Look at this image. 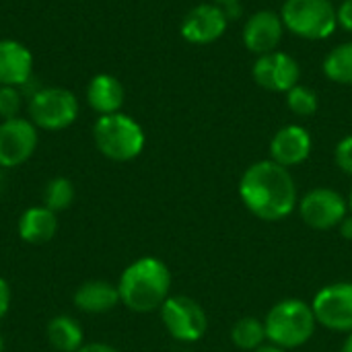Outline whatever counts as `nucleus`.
Instances as JSON below:
<instances>
[{
	"instance_id": "nucleus-17",
	"label": "nucleus",
	"mask_w": 352,
	"mask_h": 352,
	"mask_svg": "<svg viewBox=\"0 0 352 352\" xmlns=\"http://www.w3.org/2000/svg\"><path fill=\"white\" fill-rule=\"evenodd\" d=\"M19 237L25 243L41 245L54 239L58 231V217L47 206H31L19 219Z\"/></svg>"
},
{
	"instance_id": "nucleus-26",
	"label": "nucleus",
	"mask_w": 352,
	"mask_h": 352,
	"mask_svg": "<svg viewBox=\"0 0 352 352\" xmlns=\"http://www.w3.org/2000/svg\"><path fill=\"white\" fill-rule=\"evenodd\" d=\"M336 21H338V27L352 33V0L340 2V6L336 8Z\"/></svg>"
},
{
	"instance_id": "nucleus-13",
	"label": "nucleus",
	"mask_w": 352,
	"mask_h": 352,
	"mask_svg": "<svg viewBox=\"0 0 352 352\" xmlns=\"http://www.w3.org/2000/svg\"><path fill=\"white\" fill-rule=\"evenodd\" d=\"M285 33V25L280 14L274 10H258L254 12L243 27V43L252 54L264 56L276 52Z\"/></svg>"
},
{
	"instance_id": "nucleus-28",
	"label": "nucleus",
	"mask_w": 352,
	"mask_h": 352,
	"mask_svg": "<svg viewBox=\"0 0 352 352\" xmlns=\"http://www.w3.org/2000/svg\"><path fill=\"white\" fill-rule=\"evenodd\" d=\"M76 352H120L118 349L109 346V344H103V342H93V344H82Z\"/></svg>"
},
{
	"instance_id": "nucleus-9",
	"label": "nucleus",
	"mask_w": 352,
	"mask_h": 352,
	"mask_svg": "<svg viewBox=\"0 0 352 352\" xmlns=\"http://www.w3.org/2000/svg\"><path fill=\"white\" fill-rule=\"evenodd\" d=\"M311 309L320 326L351 334L352 332V283L324 287L311 301Z\"/></svg>"
},
{
	"instance_id": "nucleus-1",
	"label": "nucleus",
	"mask_w": 352,
	"mask_h": 352,
	"mask_svg": "<svg viewBox=\"0 0 352 352\" xmlns=\"http://www.w3.org/2000/svg\"><path fill=\"white\" fill-rule=\"evenodd\" d=\"M239 198L254 217L270 223L287 219L299 204L291 171L272 159L258 161L243 171Z\"/></svg>"
},
{
	"instance_id": "nucleus-3",
	"label": "nucleus",
	"mask_w": 352,
	"mask_h": 352,
	"mask_svg": "<svg viewBox=\"0 0 352 352\" xmlns=\"http://www.w3.org/2000/svg\"><path fill=\"white\" fill-rule=\"evenodd\" d=\"M316 326L318 320L311 303L301 299H283L264 318L266 340L285 351L307 344L316 334Z\"/></svg>"
},
{
	"instance_id": "nucleus-7",
	"label": "nucleus",
	"mask_w": 352,
	"mask_h": 352,
	"mask_svg": "<svg viewBox=\"0 0 352 352\" xmlns=\"http://www.w3.org/2000/svg\"><path fill=\"white\" fill-rule=\"evenodd\" d=\"M165 330L179 342H198L208 330V318L202 305L186 295H169L161 305Z\"/></svg>"
},
{
	"instance_id": "nucleus-10",
	"label": "nucleus",
	"mask_w": 352,
	"mask_h": 352,
	"mask_svg": "<svg viewBox=\"0 0 352 352\" xmlns=\"http://www.w3.org/2000/svg\"><path fill=\"white\" fill-rule=\"evenodd\" d=\"M37 128L27 118H10L0 124V167L12 169L27 163L37 148Z\"/></svg>"
},
{
	"instance_id": "nucleus-32",
	"label": "nucleus",
	"mask_w": 352,
	"mask_h": 352,
	"mask_svg": "<svg viewBox=\"0 0 352 352\" xmlns=\"http://www.w3.org/2000/svg\"><path fill=\"white\" fill-rule=\"evenodd\" d=\"M214 4H219V6H227V4H235V2H239V0H212Z\"/></svg>"
},
{
	"instance_id": "nucleus-27",
	"label": "nucleus",
	"mask_w": 352,
	"mask_h": 352,
	"mask_svg": "<svg viewBox=\"0 0 352 352\" xmlns=\"http://www.w3.org/2000/svg\"><path fill=\"white\" fill-rule=\"evenodd\" d=\"M8 307H10V287H8V283L0 276V320L6 316Z\"/></svg>"
},
{
	"instance_id": "nucleus-16",
	"label": "nucleus",
	"mask_w": 352,
	"mask_h": 352,
	"mask_svg": "<svg viewBox=\"0 0 352 352\" xmlns=\"http://www.w3.org/2000/svg\"><path fill=\"white\" fill-rule=\"evenodd\" d=\"M124 97H126V91L113 74L101 72L89 80L87 101H89L91 109L97 111L99 116L118 113L124 105Z\"/></svg>"
},
{
	"instance_id": "nucleus-18",
	"label": "nucleus",
	"mask_w": 352,
	"mask_h": 352,
	"mask_svg": "<svg viewBox=\"0 0 352 352\" xmlns=\"http://www.w3.org/2000/svg\"><path fill=\"white\" fill-rule=\"evenodd\" d=\"M120 301L118 285L107 280H87L74 293V305L85 314H105Z\"/></svg>"
},
{
	"instance_id": "nucleus-20",
	"label": "nucleus",
	"mask_w": 352,
	"mask_h": 352,
	"mask_svg": "<svg viewBox=\"0 0 352 352\" xmlns=\"http://www.w3.org/2000/svg\"><path fill=\"white\" fill-rule=\"evenodd\" d=\"M266 340V328L264 322L258 318H241L233 324L231 328V342L239 349V351L254 352L260 349Z\"/></svg>"
},
{
	"instance_id": "nucleus-29",
	"label": "nucleus",
	"mask_w": 352,
	"mask_h": 352,
	"mask_svg": "<svg viewBox=\"0 0 352 352\" xmlns=\"http://www.w3.org/2000/svg\"><path fill=\"white\" fill-rule=\"evenodd\" d=\"M338 231H340V235L344 237V239H349V241H352V214L349 212L346 214V219L338 225Z\"/></svg>"
},
{
	"instance_id": "nucleus-15",
	"label": "nucleus",
	"mask_w": 352,
	"mask_h": 352,
	"mask_svg": "<svg viewBox=\"0 0 352 352\" xmlns=\"http://www.w3.org/2000/svg\"><path fill=\"white\" fill-rule=\"evenodd\" d=\"M33 74V54L16 39H0V87H25Z\"/></svg>"
},
{
	"instance_id": "nucleus-31",
	"label": "nucleus",
	"mask_w": 352,
	"mask_h": 352,
	"mask_svg": "<svg viewBox=\"0 0 352 352\" xmlns=\"http://www.w3.org/2000/svg\"><path fill=\"white\" fill-rule=\"evenodd\" d=\"M340 352H352V332L346 336V340H344V344H342Z\"/></svg>"
},
{
	"instance_id": "nucleus-19",
	"label": "nucleus",
	"mask_w": 352,
	"mask_h": 352,
	"mask_svg": "<svg viewBox=\"0 0 352 352\" xmlns=\"http://www.w3.org/2000/svg\"><path fill=\"white\" fill-rule=\"evenodd\" d=\"M47 340L58 352H76L82 346V326L70 316H58L47 324Z\"/></svg>"
},
{
	"instance_id": "nucleus-21",
	"label": "nucleus",
	"mask_w": 352,
	"mask_h": 352,
	"mask_svg": "<svg viewBox=\"0 0 352 352\" xmlns=\"http://www.w3.org/2000/svg\"><path fill=\"white\" fill-rule=\"evenodd\" d=\"M324 72L338 85H352V41L336 45L324 60Z\"/></svg>"
},
{
	"instance_id": "nucleus-25",
	"label": "nucleus",
	"mask_w": 352,
	"mask_h": 352,
	"mask_svg": "<svg viewBox=\"0 0 352 352\" xmlns=\"http://www.w3.org/2000/svg\"><path fill=\"white\" fill-rule=\"evenodd\" d=\"M334 159H336V165L346 175H352V134L338 142V146L334 151Z\"/></svg>"
},
{
	"instance_id": "nucleus-2",
	"label": "nucleus",
	"mask_w": 352,
	"mask_h": 352,
	"mask_svg": "<svg viewBox=\"0 0 352 352\" xmlns=\"http://www.w3.org/2000/svg\"><path fill=\"white\" fill-rule=\"evenodd\" d=\"M118 291L120 301L136 314L161 309L169 299L171 272L159 258H140L122 272Z\"/></svg>"
},
{
	"instance_id": "nucleus-34",
	"label": "nucleus",
	"mask_w": 352,
	"mask_h": 352,
	"mask_svg": "<svg viewBox=\"0 0 352 352\" xmlns=\"http://www.w3.org/2000/svg\"><path fill=\"white\" fill-rule=\"evenodd\" d=\"M349 210H351V214H352V190H351V196H349Z\"/></svg>"
},
{
	"instance_id": "nucleus-4",
	"label": "nucleus",
	"mask_w": 352,
	"mask_h": 352,
	"mask_svg": "<svg viewBox=\"0 0 352 352\" xmlns=\"http://www.w3.org/2000/svg\"><path fill=\"white\" fill-rule=\"evenodd\" d=\"M93 138L99 153L118 163L136 159L146 142L142 126L122 111L99 116L93 126Z\"/></svg>"
},
{
	"instance_id": "nucleus-36",
	"label": "nucleus",
	"mask_w": 352,
	"mask_h": 352,
	"mask_svg": "<svg viewBox=\"0 0 352 352\" xmlns=\"http://www.w3.org/2000/svg\"><path fill=\"white\" fill-rule=\"evenodd\" d=\"M340 2H342V0H340Z\"/></svg>"
},
{
	"instance_id": "nucleus-33",
	"label": "nucleus",
	"mask_w": 352,
	"mask_h": 352,
	"mask_svg": "<svg viewBox=\"0 0 352 352\" xmlns=\"http://www.w3.org/2000/svg\"><path fill=\"white\" fill-rule=\"evenodd\" d=\"M4 188V173H2V167H0V190Z\"/></svg>"
},
{
	"instance_id": "nucleus-23",
	"label": "nucleus",
	"mask_w": 352,
	"mask_h": 352,
	"mask_svg": "<svg viewBox=\"0 0 352 352\" xmlns=\"http://www.w3.org/2000/svg\"><path fill=\"white\" fill-rule=\"evenodd\" d=\"M287 105L295 116L309 118L318 111L320 99H318V93L314 89H309L305 85H297L287 93Z\"/></svg>"
},
{
	"instance_id": "nucleus-8",
	"label": "nucleus",
	"mask_w": 352,
	"mask_h": 352,
	"mask_svg": "<svg viewBox=\"0 0 352 352\" xmlns=\"http://www.w3.org/2000/svg\"><path fill=\"white\" fill-rule=\"evenodd\" d=\"M297 206H299V214L303 223L318 231L338 229V225L351 212L349 202L332 188L309 190Z\"/></svg>"
},
{
	"instance_id": "nucleus-30",
	"label": "nucleus",
	"mask_w": 352,
	"mask_h": 352,
	"mask_svg": "<svg viewBox=\"0 0 352 352\" xmlns=\"http://www.w3.org/2000/svg\"><path fill=\"white\" fill-rule=\"evenodd\" d=\"M254 352H287L285 351V349H280V346H276V344H272V342H270V344H262V346H260V349H256V351Z\"/></svg>"
},
{
	"instance_id": "nucleus-6",
	"label": "nucleus",
	"mask_w": 352,
	"mask_h": 352,
	"mask_svg": "<svg viewBox=\"0 0 352 352\" xmlns=\"http://www.w3.org/2000/svg\"><path fill=\"white\" fill-rule=\"evenodd\" d=\"M78 118V99L62 87H45L31 95L29 120L35 128L58 132L72 126Z\"/></svg>"
},
{
	"instance_id": "nucleus-35",
	"label": "nucleus",
	"mask_w": 352,
	"mask_h": 352,
	"mask_svg": "<svg viewBox=\"0 0 352 352\" xmlns=\"http://www.w3.org/2000/svg\"><path fill=\"white\" fill-rule=\"evenodd\" d=\"M0 352H4V342H2V336H0Z\"/></svg>"
},
{
	"instance_id": "nucleus-5",
	"label": "nucleus",
	"mask_w": 352,
	"mask_h": 352,
	"mask_svg": "<svg viewBox=\"0 0 352 352\" xmlns=\"http://www.w3.org/2000/svg\"><path fill=\"white\" fill-rule=\"evenodd\" d=\"M285 29L303 39H328L336 27V6L332 0H287L280 10Z\"/></svg>"
},
{
	"instance_id": "nucleus-22",
	"label": "nucleus",
	"mask_w": 352,
	"mask_h": 352,
	"mask_svg": "<svg viewBox=\"0 0 352 352\" xmlns=\"http://www.w3.org/2000/svg\"><path fill=\"white\" fill-rule=\"evenodd\" d=\"M72 202H74V186L70 179L54 177L52 182H47L43 190V206H47L54 212H60L70 208Z\"/></svg>"
},
{
	"instance_id": "nucleus-24",
	"label": "nucleus",
	"mask_w": 352,
	"mask_h": 352,
	"mask_svg": "<svg viewBox=\"0 0 352 352\" xmlns=\"http://www.w3.org/2000/svg\"><path fill=\"white\" fill-rule=\"evenodd\" d=\"M21 89L19 87H0V118L10 120L16 118L21 111Z\"/></svg>"
},
{
	"instance_id": "nucleus-12",
	"label": "nucleus",
	"mask_w": 352,
	"mask_h": 352,
	"mask_svg": "<svg viewBox=\"0 0 352 352\" xmlns=\"http://www.w3.org/2000/svg\"><path fill=\"white\" fill-rule=\"evenodd\" d=\"M229 19L219 4H198L182 21L179 33L190 43H212L227 31Z\"/></svg>"
},
{
	"instance_id": "nucleus-14",
	"label": "nucleus",
	"mask_w": 352,
	"mask_h": 352,
	"mask_svg": "<svg viewBox=\"0 0 352 352\" xmlns=\"http://www.w3.org/2000/svg\"><path fill=\"white\" fill-rule=\"evenodd\" d=\"M311 155V136L303 126H283L270 140V159L283 167H295Z\"/></svg>"
},
{
	"instance_id": "nucleus-11",
	"label": "nucleus",
	"mask_w": 352,
	"mask_h": 352,
	"mask_svg": "<svg viewBox=\"0 0 352 352\" xmlns=\"http://www.w3.org/2000/svg\"><path fill=\"white\" fill-rule=\"evenodd\" d=\"M252 74L262 89L272 93H289L293 87L299 85L301 66L293 56L276 50L260 56L254 64Z\"/></svg>"
}]
</instances>
